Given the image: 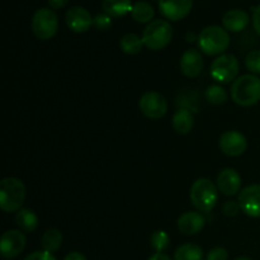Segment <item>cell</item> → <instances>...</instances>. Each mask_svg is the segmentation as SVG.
Masks as SVG:
<instances>
[{
  "mask_svg": "<svg viewBox=\"0 0 260 260\" xmlns=\"http://www.w3.org/2000/svg\"><path fill=\"white\" fill-rule=\"evenodd\" d=\"M206 101L210 104L213 106H221V104H225L228 102L229 94L222 86L220 85H211L208 86L207 90L205 93Z\"/></svg>",
  "mask_w": 260,
  "mask_h": 260,
  "instance_id": "obj_25",
  "label": "cell"
},
{
  "mask_svg": "<svg viewBox=\"0 0 260 260\" xmlns=\"http://www.w3.org/2000/svg\"><path fill=\"white\" fill-rule=\"evenodd\" d=\"M197 40L201 51L207 56L221 55L230 45V36L228 30L218 25L206 27L200 33Z\"/></svg>",
  "mask_w": 260,
  "mask_h": 260,
  "instance_id": "obj_4",
  "label": "cell"
},
{
  "mask_svg": "<svg viewBox=\"0 0 260 260\" xmlns=\"http://www.w3.org/2000/svg\"><path fill=\"white\" fill-rule=\"evenodd\" d=\"M131 0H103L102 9L111 18L124 17L126 14L132 12Z\"/></svg>",
  "mask_w": 260,
  "mask_h": 260,
  "instance_id": "obj_19",
  "label": "cell"
},
{
  "mask_svg": "<svg viewBox=\"0 0 260 260\" xmlns=\"http://www.w3.org/2000/svg\"><path fill=\"white\" fill-rule=\"evenodd\" d=\"M218 145H220V149L223 154L235 157L240 156L246 151L248 141L241 132L231 129V131H226L225 134L221 135Z\"/></svg>",
  "mask_w": 260,
  "mask_h": 260,
  "instance_id": "obj_11",
  "label": "cell"
},
{
  "mask_svg": "<svg viewBox=\"0 0 260 260\" xmlns=\"http://www.w3.org/2000/svg\"><path fill=\"white\" fill-rule=\"evenodd\" d=\"M66 24L73 32L84 33L90 29L91 25L94 24V19L88 9L76 5L70 8L66 13Z\"/></svg>",
  "mask_w": 260,
  "mask_h": 260,
  "instance_id": "obj_12",
  "label": "cell"
},
{
  "mask_svg": "<svg viewBox=\"0 0 260 260\" xmlns=\"http://www.w3.org/2000/svg\"><path fill=\"white\" fill-rule=\"evenodd\" d=\"M25 236L22 230H8L2 235L0 253L4 259H14L22 254L25 248Z\"/></svg>",
  "mask_w": 260,
  "mask_h": 260,
  "instance_id": "obj_9",
  "label": "cell"
},
{
  "mask_svg": "<svg viewBox=\"0 0 260 260\" xmlns=\"http://www.w3.org/2000/svg\"><path fill=\"white\" fill-rule=\"evenodd\" d=\"M203 57L194 48L185 51L180 57V70L187 78H196L203 70Z\"/></svg>",
  "mask_w": 260,
  "mask_h": 260,
  "instance_id": "obj_15",
  "label": "cell"
},
{
  "mask_svg": "<svg viewBox=\"0 0 260 260\" xmlns=\"http://www.w3.org/2000/svg\"><path fill=\"white\" fill-rule=\"evenodd\" d=\"M253 25H254V29H255V32L260 36V5H258V7L255 8V10H254Z\"/></svg>",
  "mask_w": 260,
  "mask_h": 260,
  "instance_id": "obj_32",
  "label": "cell"
},
{
  "mask_svg": "<svg viewBox=\"0 0 260 260\" xmlns=\"http://www.w3.org/2000/svg\"><path fill=\"white\" fill-rule=\"evenodd\" d=\"M150 243H151L152 248L156 250V253H162V251L167 250L168 246H169L170 238L164 230H157L151 235Z\"/></svg>",
  "mask_w": 260,
  "mask_h": 260,
  "instance_id": "obj_26",
  "label": "cell"
},
{
  "mask_svg": "<svg viewBox=\"0 0 260 260\" xmlns=\"http://www.w3.org/2000/svg\"><path fill=\"white\" fill-rule=\"evenodd\" d=\"M15 223L25 233H32L38 228V217L29 208H22L15 215Z\"/></svg>",
  "mask_w": 260,
  "mask_h": 260,
  "instance_id": "obj_20",
  "label": "cell"
},
{
  "mask_svg": "<svg viewBox=\"0 0 260 260\" xmlns=\"http://www.w3.org/2000/svg\"><path fill=\"white\" fill-rule=\"evenodd\" d=\"M230 93L233 101L239 106H255L260 102V79L253 74H245L234 80Z\"/></svg>",
  "mask_w": 260,
  "mask_h": 260,
  "instance_id": "obj_1",
  "label": "cell"
},
{
  "mask_svg": "<svg viewBox=\"0 0 260 260\" xmlns=\"http://www.w3.org/2000/svg\"><path fill=\"white\" fill-rule=\"evenodd\" d=\"M229 253L226 249L223 248H213L211 249L210 253L207 254L206 260H228Z\"/></svg>",
  "mask_w": 260,
  "mask_h": 260,
  "instance_id": "obj_30",
  "label": "cell"
},
{
  "mask_svg": "<svg viewBox=\"0 0 260 260\" xmlns=\"http://www.w3.org/2000/svg\"><path fill=\"white\" fill-rule=\"evenodd\" d=\"M193 8V0H160V13L167 19L178 22L190 13Z\"/></svg>",
  "mask_w": 260,
  "mask_h": 260,
  "instance_id": "obj_13",
  "label": "cell"
},
{
  "mask_svg": "<svg viewBox=\"0 0 260 260\" xmlns=\"http://www.w3.org/2000/svg\"><path fill=\"white\" fill-rule=\"evenodd\" d=\"M23 260H57L55 256L52 255V253H48V251L42 250V251H33L29 255L25 256Z\"/></svg>",
  "mask_w": 260,
  "mask_h": 260,
  "instance_id": "obj_31",
  "label": "cell"
},
{
  "mask_svg": "<svg viewBox=\"0 0 260 260\" xmlns=\"http://www.w3.org/2000/svg\"><path fill=\"white\" fill-rule=\"evenodd\" d=\"M62 234L57 229H48L43 233L42 238H41V245H42L43 250L48 251V253H55L62 245Z\"/></svg>",
  "mask_w": 260,
  "mask_h": 260,
  "instance_id": "obj_21",
  "label": "cell"
},
{
  "mask_svg": "<svg viewBox=\"0 0 260 260\" xmlns=\"http://www.w3.org/2000/svg\"><path fill=\"white\" fill-rule=\"evenodd\" d=\"M174 260H203V250L196 244H184L175 250Z\"/></svg>",
  "mask_w": 260,
  "mask_h": 260,
  "instance_id": "obj_22",
  "label": "cell"
},
{
  "mask_svg": "<svg viewBox=\"0 0 260 260\" xmlns=\"http://www.w3.org/2000/svg\"><path fill=\"white\" fill-rule=\"evenodd\" d=\"M234 260H253V259L248 258V256H239V258H236V259H234Z\"/></svg>",
  "mask_w": 260,
  "mask_h": 260,
  "instance_id": "obj_36",
  "label": "cell"
},
{
  "mask_svg": "<svg viewBox=\"0 0 260 260\" xmlns=\"http://www.w3.org/2000/svg\"><path fill=\"white\" fill-rule=\"evenodd\" d=\"M154 14V8L151 7V4H149L146 2H137L136 4H134V8H132L131 12L132 18L139 23L152 22Z\"/></svg>",
  "mask_w": 260,
  "mask_h": 260,
  "instance_id": "obj_24",
  "label": "cell"
},
{
  "mask_svg": "<svg viewBox=\"0 0 260 260\" xmlns=\"http://www.w3.org/2000/svg\"><path fill=\"white\" fill-rule=\"evenodd\" d=\"M173 128L179 135H187L194 126V117L187 108H179L173 116Z\"/></svg>",
  "mask_w": 260,
  "mask_h": 260,
  "instance_id": "obj_18",
  "label": "cell"
},
{
  "mask_svg": "<svg viewBox=\"0 0 260 260\" xmlns=\"http://www.w3.org/2000/svg\"><path fill=\"white\" fill-rule=\"evenodd\" d=\"M245 66L249 71L260 74V50H251L245 56Z\"/></svg>",
  "mask_w": 260,
  "mask_h": 260,
  "instance_id": "obj_27",
  "label": "cell"
},
{
  "mask_svg": "<svg viewBox=\"0 0 260 260\" xmlns=\"http://www.w3.org/2000/svg\"><path fill=\"white\" fill-rule=\"evenodd\" d=\"M190 202L200 212L208 213L215 208L218 200L217 185L208 178H200L190 187Z\"/></svg>",
  "mask_w": 260,
  "mask_h": 260,
  "instance_id": "obj_3",
  "label": "cell"
},
{
  "mask_svg": "<svg viewBox=\"0 0 260 260\" xmlns=\"http://www.w3.org/2000/svg\"><path fill=\"white\" fill-rule=\"evenodd\" d=\"M25 187L18 178L8 177L0 182V207L4 212H18L25 200Z\"/></svg>",
  "mask_w": 260,
  "mask_h": 260,
  "instance_id": "obj_2",
  "label": "cell"
},
{
  "mask_svg": "<svg viewBox=\"0 0 260 260\" xmlns=\"http://www.w3.org/2000/svg\"><path fill=\"white\" fill-rule=\"evenodd\" d=\"M69 3V0H48V5L52 9H61Z\"/></svg>",
  "mask_w": 260,
  "mask_h": 260,
  "instance_id": "obj_33",
  "label": "cell"
},
{
  "mask_svg": "<svg viewBox=\"0 0 260 260\" xmlns=\"http://www.w3.org/2000/svg\"><path fill=\"white\" fill-rule=\"evenodd\" d=\"M240 211L241 208L240 206H239V202H235V201H228V202L222 206L223 215L228 216V217H235Z\"/></svg>",
  "mask_w": 260,
  "mask_h": 260,
  "instance_id": "obj_28",
  "label": "cell"
},
{
  "mask_svg": "<svg viewBox=\"0 0 260 260\" xmlns=\"http://www.w3.org/2000/svg\"><path fill=\"white\" fill-rule=\"evenodd\" d=\"M119 46H121V50L127 55H137L142 50L144 41L135 33H127L119 41Z\"/></svg>",
  "mask_w": 260,
  "mask_h": 260,
  "instance_id": "obj_23",
  "label": "cell"
},
{
  "mask_svg": "<svg viewBox=\"0 0 260 260\" xmlns=\"http://www.w3.org/2000/svg\"><path fill=\"white\" fill-rule=\"evenodd\" d=\"M58 29V18L50 8H41L33 14L32 30L38 40H51Z\"/></svg>",
  "mask_w": 260,
  "mask_h": 260,
  "instance_id": "obj_6",
  "label": "cell"
},
{
  "mask_svg": "<svg viewBox=\"0 0 260 260\" xmlns=\"http://www.w3.org/2000/svg\"><path fill=\"white\" fill-rule=\"evenodd\" d=\"M239 69H240V65H239L238 58L230 53H223L211 63V76L217 83L228 84L236 80Z\"/></svg>",
  "mask_w": 260,
  "mask_h": 260,
  "instance_id": "obj_7",
  "label": "cell"
},
{
  "mask_svg": "<svg viewBox=\"0 0 260 260\" xmlns=\"http://www.w3.org/2000/svg\"><path fill=\"white\" fill-rule=\"evenodd\" d=\"M223 28L230 32H241L249 24L248 13L241 9H231L222 17Z\"/></svg>",
  "mask_w": 260,
  "mask_h": 260,
  "instance_id": "obj_17",
  "label": "cell"
},
{
  "mask_svg": "<svg viewBox=\"0 0 260 260\" xmlns=\"http://www.w3.org/2000/svg\"><path fill=\"white\" fill-rule=\"evenodd\" d=\"M140 111L150 119H160L167 114V99L157 91H147L140 98Z\"/></svg>",
  "mask_w": 260,
  "mask_h": 260,
  "instance_id": "obj_8",
  "label": "cell"
},
{
  "mask_svg": "<svg viewBox=\"0 0 260 260\" xmlns=\"http://www.w3.org/2000/svg\"><path fill=\"white\" fill-rule=\"evenodd\" d=\"M205 223L206 220L202 213L189 211V212L183 213L179 217L178 229L184 235H196V234L202 231V229L205 228Z\"/></svg>",
  "mask_w": 260,
  "mask_h": 260,
  "instance_id": "obj_16",
  "label": "cell"
},
{
  "mask_svg": "<svg viewBox=\"0 0 260 260\" xmlns=\"http://www.w3.org/2000/svg\"><path fill=\"white\" fill-rule=\"evenodd\" d=\"M239 206L246 216L260 217V184H251L240 190L238 197Z\"/></svg>",
  "mask_w": 260,
  "mask_h": 260,
  "instance_id": "obj_10",
  "label": "cell"
},
{
  "mask_svg": "<svg viewBox=\"0 0 260 260\" xmlns=\"http://www.w3.org/2000/svg\"><path fill=\"white\" fill-rule=\"evenodd\" d=\"M94 25L101 30L108 29V28L112 25L111 17L107 15L106 13H104V14H98L95 18H94Z\"/></svg>",
  "mask_w": 260,
  "mask_h": 260,
  "instance_id": "obj_29",
  "label": "cell"
},
{
  "mask_svg": "<svg viewBox=\"0 0 260 260\" xmlns=\"http://www.w3.org/2000/svg\"><path fill=\"white\" fill-rule=\"evenodd\" d=\"M149 260H172L167 254L164 253H155L154 255H151L149 258Z\"/></svg>",
  "mask_w": 260,
  "mask_h": 260,
  "instance_id": "obj_35",
  "label": "cell"
},
{
  "mask_svg": "<svg viewBox=\"0 0 260 260\" xmlns=\"http://www.w3.org/2000/svg\"><path fill=\"white\" fill-rule=\"evenodd\" d=\"M63 260H86V258L83 254L79 253V251H73V253L68 254Z\"/></svg>",
  "mask_w": 260,
  "mask_h": 260,
  "instance_id": "obj_34",
  "label": "cell"
},
{
  "mask_svg": "<svg viewBox=\"0 0 260 260\" xmlns=\"http://www.w3.org/2000/svg\"><path fill=\"white\" fill-rule=\"evenodd\" d=\"M173 37V29L169 22L156 19L150 22L144 29L142 41L149 50L159 51L169 45Z\"/></svg>",
  "mask_w": 260,
  "mask_h": 260,
  "instance_id": "obj_5",
  "label": "cell"
},
{
  "mask_svg": "<svg viewBox=\"0 0 260 260\" xmlns=\"http://www.w3.org/2000/svg\"><path fill=\"white\" fill-rule=\"evenodd\" d=\"M217 189L223 196H235L241 189V177L235 169H223L217 177Z\"/></svg>",
  "mask_w": 260,
  "mask_h": 260,
  "instance_id": "obj_14",
  "label": "cell"
}]
</instances>
